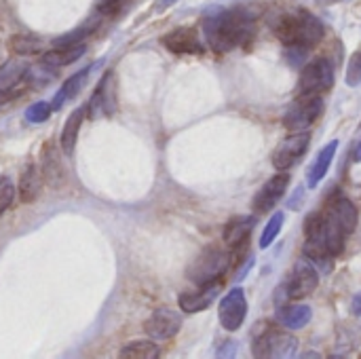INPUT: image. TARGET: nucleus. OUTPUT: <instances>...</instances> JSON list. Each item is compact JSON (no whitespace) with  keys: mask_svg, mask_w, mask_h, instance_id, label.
<instances>
[{"mask_svg":"<svg viewBox=\"0 0 361 359\" xmlns=\"http://www.w3.org/2000/svg\"><path fill=\"white\" fill-rule=\"evenodd\" d=\"M207 44L216 53H226L235 47L247 44L254 38V21L247 13L228 11L207 17L203 23Z\"/></svg>","mask_w":361,"mask_h":359,"instance_id":"nucleus-1","label":"nucleus"},{"mask_svg":"<svg viewBox=\"0 0 361 359\" xmlns=\"http://www.w3.org/2000/svg\"><path fill=\"white\" fill-rule=\"evenodd\" d=\"M275 36L288 47H313L324 38V23L307 11L283 13L273 23Z\"/></svg>","mask_w":361,"mask_h":359,"instance_id":"nucleus-2","label":"nucleus"},{"mask_svg":"<svg viewBox=\"0 0 361 359\" xmlns=\"http://www.w3.org/2000/svg\"><path fill=\"white\" fill-rule=\"evenodd\" d=\"M231 252H224L220 248H205L195 262L188 267V279L195 286H209L222 281L224 273L231 267Z\"/></svg>","mask_w":361,"mask_h":359,"instance_id":"nucleus-3","label":"nucleus"},{"mask_svg":"<svg viewBox=\"0 0 361 359\" xmlns=\"http://www.w3.org/2000/svg\"><path fill=\"white\" fill-rule=\"evenodd\" d=\"M324 112V99L319 95L298 97L283 114V127L294 131H307Z\"/></svg>","mask_w":361,"mask_h":359,"instance_id":"nucleus-4","label":"nucleus"},{"mask_svg":"<svg viewBox=\"0 0 361 359\" xmlns=\"http://www.w3.org/2000/svg\"><path fill=\"white\" fill-rule=\"evenodd\" d=\"M334 85V68L330 59H315L305 66L298 78V93L300 95H319L332 89Z\"/></svg>","mask_w":361,"mask_h":359,"instance_id":"nucleus-5","label":"nucleus"},{"mask_svg":"<svg viewBox=\"0 0 361 359\" xmlns=\"http://www.w3.org/2000/svg\"><path fill=\"white\" fill-rule=\"evenodd\" d=\"M296 349H298V341L292 334L281 332V330H267L254 343V355L256 358H294Z\"/></svg>","mask_w":361,"mask_h":359,"instance_id":"nucleus-6","label":"nucleus"},{"mask_svg":"<svg viewBox=\"0 0 361 359\" xmlns=\"http://www.w3.org/2000/svg\"><path fill=\"white\" fill-rule=\"evenodd\" d=\"M220 324L226 332H235L243 326L245 315H247V300L245 292L241 288H233L222 300H220Z\"/></svg>","mask_w":361,"mask_h":359,"instance_id":"nucleus-7","label":"nucleus"},{"mask_svg":"<svg viewBox=\"0 0 361 359\" xmlns=\"http://www.w3.org/2000/svg\"><path fill=\"white\" fill-rule=\"evenodd\" d=\"M309 144H311V133L309 131H294L290 138H286L281 142V146L275 150L273 154V165L281 171L294 167L302 157L305 152L309 150Z\"/></svg>","mask_w":361,"mask_h":359,"instance_id":"nucleus-8","label":"nucleus"},{"mask_svg":"<svg viewBox=\"0 0 361 359\" xmlns=\"http://www.w3.org/2000/svg\"><path fill=\"white\" fill-rule=\"evenodd\" d=\"M326 218L332 226H336L338 231H343L345 235H351L357 226V209L355 205L341 193H336L328 205H326Z\"/></svg>","mask_w":361,"mask_h":359,"instance_id":"nucleus-9","label":"nucleus"},{"mask_svg":"<svg viewBox=\"0 0 361 359\" xmlns=\"http://www.w3.org/2000/svg\"><path fill=\"white\" fill-rule=\"evenodd\" d=\"M180 328H182V315L171 309H157L144 322V332L152 341H169L180 332Z\"/></svg>","mask_w":361,"mask_h":359,"instance_id":"nucleus-10","label":"nucleus"},{"mask_svg":"<svg viewBox=\"0 0 361 359\" xmlns=\"http://www.w3.org/2000/svg\"><path fill=\"white\" fill-rule=\"evenodd\" d=\"M288 186H290V176L288 174H277L271 180H267V184L256 193V197L252 201L254 214H260L262 216V214L271 212L281 201V197L286 195Z\"/></svg>","mask_w":361,"mask_h":359,"instance_id":"nucleus-11","label":"nucleus"},{"mask_svg":"<svg viewBox=\"0 0 361 359\" xmlns=\"http://www.w3.org/2000/svg\"><path fill=\"white\" fill-rule=\"evenodd\" d=\"M116 87H114V72H106L91 97V102L87 104L91 116H99V114H106V116H112L116 112Z\"/></svg>","mask_w":361,"mask_h":359,"instance_id":"nucleus-12","label":"nucleus"},{"mask_svg":"<svg viewBox=\"0 0 361 359\" xmlns=\"http://www.w3.org/2000/svg\"><path fill=\"white\" fill-rule=\"evenodd\" d=\"M254 226H256V218L254 216L233 218L226 224V229H224V241H226V248L231 252H235V256L231 254V260H235V262L241 260V250H245V243H247Z\"/></svg>","mask_w":361,"mask_h":359,"instance_id":"nucleus-13","label":"nucleus"},{"mask_svg":"<svg viewBox=\"0 0 361 359\" xmlns=\"http://www.w3.org/2000/svg\"><path fill=\"white\" fill-rule=\"evenodd\" d=\"M317 284H319V277H317L315 267L309 262H298L292 277L288 279V296L294 300L307 298L309 294L315 292Z\"/></svg>","mask_w":361,"mask_h":359,"instance_id":"nucleus-14","label":"nucleus"},{"mask_svg":"<svg viewBox=\"0 0 361 359\" xmlns=\"http://www.w3.org/2000/svg\"><path fill=\"white\" fill-rule=\"evenodd\" d=\"M163 44L180 55H192V53H203V44L199 42V36L192 28H178L169 34L163 36Z\"/></svg>","mask_w":361,"mask_h":359,"instance_id":"nucleus-15","label":"nucleus"},{"mask_svg":"<svg viewBox=\"0 0 361 359\" xmlns=\"http://www.w3.org/2000/svg\"><path fill=\"white\" fill-rule=\"evenodd\" d=\"M220 292V281L218 284H209V286H199L197 292H184L180 296V309L184 313H199L212 307L214 298Z\"/></svg>","mask_w":361,"mask_h":359,"instance_id":"nucleus-16","label":"nucleus"},{"mask_svg":"<svg viewBox=\"0 0 361 359\" xmlns=\"http://www.w3.org/2000/svg\"><path fill=\"white\" fill-rule=\"evenodd\" d=\"M89 108L87 106H78L63 123V129H61V138H59V144H61V150L70 157L74 152V146H76V140H78V131L82 127V121L87 116Z\"/></svg>","mask_w":361,"mask_h":359,"instance_id":"nucleus-17","label":"nucleus"},{"mask_svg":"<svg viewBox=\"0 0 361 359\" xmlns=\"http://www.w3.org/2000/svg\"><path fill=\"white\" fill-rule=\"evenodd\" d=\"M89 72H91V68H85V70H78L76 74H72L70 78H66V83L61 85V89L55 93V97H53V110H59L63 104H68L70 99H74L78 93H80V89L85 87V83H87V76H89Z\"/></svg>","mask_w":361,"mask_h":359,"instance_id":"nucleus-18","label":"nucleus"},{"mask_svg":"<svg viewBox=\"0 0 361 359\" xmlns=\"http://www.w3.org/2000/svg\"><path fill=\"white\" fill-rule=\"evenodd\" d=\"M311 309L307 305H288L277 311V322L288 330H300L311 322Z\"/></svg>","mask_w":361,"mask_h":359,"instance_id":"nucleus-19","label":"nucleus"},{"mask_svg":"<svg viewBox=\"0 0 361 359\" xmlns=\"http://www.w3.org/2000/svg\"><path fill=\"white\" fill-rule=\"evenodd\" d=\"M336 148H338V142L334 140V142H330V144L317 154V159L311 163V169H309V174H307L309 186H311V188H315V186L319 184V180L328 174V169H330V165H332V161H334Z\"/></svg>","mask_w":361,"mask_h":359,"instance_id":"nucleus-20","label":"nucleus"},{"mask_svg":"<svg viewBox=\"0 0 361 359\" xmlns=\"http://www.w3.org/2000/svg\"><path fill=\"white\" fill-rule=\"evenodd\" d=\"M85 51H87L85 42L70 44V47H55L53 51H47L42 55V63L44 66H68V63L76 61L78 57H82Z\"/></svg>","mask_w":361,"mask_h":359,"instance_id":"nucleus-21","label":"nucleus"},{"mask_svg":"<svg viewBox=\"0 0 361 359\" xmlns=\"http://www.w3.org/2000/svg\"><path fill=\"white\" fill-rule=\"evenodd\" d=\"M40 188H42V176L38 171V167L34 165H27L25 171L21 174V180H19V197L23 203H32L38 199L40 195Z\"/></svg>","mask_w":361,"mask_h":359,"instance_id":"nucleus-22","label":"nucleus"},{"mask_svg":"<svg viewBox=\"0 0 361 359\" xmlns=\"http://www.w3.org/2000/svg\"><path fill=\"white\" fill-rule=\"evenodd\" d=\"M27 72V63L21 59H11L0 68V93H8L11 89H15L17 83H21L25 78Z\"/></svg>","mask_w":361,"mask_h":359,"instance_id":"nucleus-23","label":"nucleus"},{"mask_svg":"<svg viewBox=\"0 0 361 359\" xmlns=\"http://www.w3.org/2000/svg\"><path fill=\"white\" fill-rule=\"evenodd\" d=\"M161 351L152 341H133L125 345L118 353V358L123 359H157Z\"/></svg>","mask_w":361,"mask_h":359,"instance_id":"nucleus-24","label":"nucleus"},{"mask_svg":"<svg viewBox=\"0 0 361 359\" xmlns=\"http://www.w3.org/2000/svg\"><path fill=\"white\" fill-rule=\"evenodd\" d=\"M8 47L17 55H36L42 51V40L36 36H30V34H19L8 40Z\"/></svg>","mask_w":361,"mask_h":359,"instance_id":"nucleus-25","label":"nucleus"},{"mask_svg":"<svg viewBox=\"0 0 361 359\" xmlns=\"http://www.w3.org/2000/svg\"><path fill=\"white\" fill-rule=\"evenodd\" d=\"M283 220H286V216H283L281 212H277V214L269 220V224L264 226V231H262V235H260V250H267V248L277 239V235L281 233Z\"/></svg>","mask_w":361,"mask_h":359,"instance_id":"nucleus-26","label":"nucleus"},{"mask_svg":"<svg viewBox=\"0 0 361 359\" xmlns=\"http://www.w3.org/2000/svg\"><path fill=\"white\" fill-rule=\"evenodd\" d=\"M13 201H15V184L11 178L0 176V216L13 205Z\"/></svg>","mask_w":361,"mask_h":359,"instance_id":"nucleus-27","label":"nucleus"},{"mask_svg":"<svg viewBox=\"0 0 361 359\" xmlns=\"http://www.w3.org/2000/svg\"><path fill=\"white\" fill-rule=\"evenodd\" d=\"M51 112H53V106H51V104H47V102H36V104H32V106L25 110V118H27L30 123H44V121L51 116Z\"/></svg>","mask_w":361,"mask_h":359,"instance_id":"nucleus-28","label":"nucleus"},{"mask_svg":"<svg viewBox=\"0 0 361 359\" xmlns=\"http://www.w3.org/2000/svg\"><path fill=\"white\" fill-rule=\"evenodd\" d=\"M360 83H361V49L351 55L349 66H347V85H349V87H357Z\"/></svg>","mask_w":361,"mask_h":359,"instance_id":"nucleus-29","label":"nucleus"},{"mask_svg":"<svg viewBox=\"0 0 361 359\" xmlns=\"http://www.w3.org/2000/svg\"><path fill=\"white\" fill-rule=\"evenodd\" d=\"M121 2L123 0H99V8L97 11H102L104 15H112L114 11H118Z\"/></svg>","mask_w":361,"mask_h":359,"instance_id":"nucleus-30","label":"nucleus"},{"mask_svg":"<svg viewBox=\"0 0 361 359\" xmlns=\"http://www.w3.org/2000/svg\"><path fill=\"white\" fill-rule=\"evenodd\" d=\"M351 313L361 317V294H357V296L353 298V303H351Z\"/></svg>","mask_w":361,"mask_h":359,"instance_id":"nucleus-31","label":"nucleus"},{"mask_svg":"<svg viewBox=\"0 0 361 359\" xmlns=\"http://www.w3.org/2000/svg\"><path fill=\"white\" fill-rule=\"evenodd\" d=\"M355 161H361V144L355 148Z\"/></svg>","mask_w":361,"mask_h":359,"instance_id":"nucleus-32","label":"nucleus"},{"mask_svg":"<svg viewBox=\"0 0 361 359\" xmlns=\"http://www.w3.org/2000/svg\"><path fill=\"white\" fill-rule=\"evenodd\" d=\"M176 0H161V6H169V4H173Z\"/></svg>","mask_w":361,"mask_h":359,"instance_id":"nucleus-33","label":"nucleus"}]
</instances>
